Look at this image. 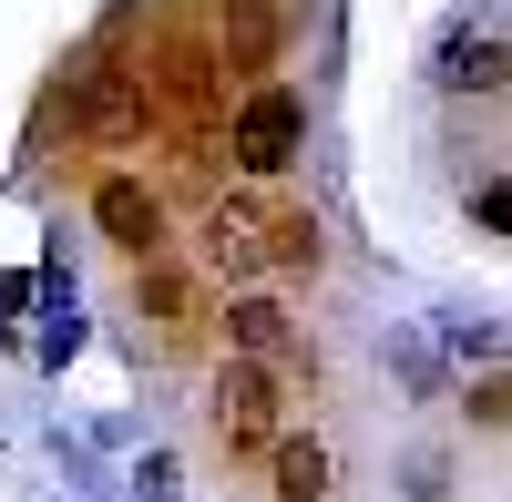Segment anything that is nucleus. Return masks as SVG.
Here are the masks:
<instances>
[{"instance_id": "f257e3e1", "label": "nucleus", "mask_w": 512, "mask_h": 502, "mask_svg": "<svg viewBox=\"0 0 512 502\" xmlns=\"http://www.w3.org/2000/svg\"><path fill=\"white\" fill-rule=\"evenodd\" d=\"M226 154L246 175H287V164L308 154V103H297L287 82H256V93L226 113Z\"/></svg>"}, {"instance_id": "39448f33", "label": "nucleus", "mask_w": 512, "mask_h": 502, "mask_svg": "<svg viewBox=\"0 0 512 502\" xmlns=\"http://www.w3.org/2000/svg\"><path fill=\"white\" fill-rule=\"evenodd\" d=\"M226 349L236 359H267L277 380H297V369H318V349L297 339V318L267 298V287H246V298H226Z\"/></svg>"}, {"instance_id": "f8f14e48", "label": "nucleus", "mask_w": 512, "mask_h": 502, "mask_svg": "<svg viewBox=\"0 0 512 502\" xmlns=\"http://www.w3.org/2000/svg\"><path fill=\"white\" fill-rule=\"evenodd\" d=\"M318 216H267V267H287V277H308L318 267Z\"/></svg>"}, {"instance_id": "2eb2a0df", "label": "nucleus", "mask_w": 512, "mask_h": 502, "mask_svg": "<svg viewBox=\"0 0 512 502\" xmlns=\"http://www.w3.org/2000/svg\"><path fill=\"white\" fill-rule=\"evenodd\" d=\"M123 482H134V502H175V482H185V462H175V451H144V462L123 472Z\"/></svg>"}, {"instance_id": "7ed1b4c3", "label": "nucleus", "mask_w": 512, "mask_h": 502, "mask_svg": "<svg viewBox=\"0 0 512 502\" xmlns=\"http://www.w3.org/2000/svg\"><path fill=\"white\" fill-rule=\"evenodd\" d=\"M62 103H72V123H82L93 144H134L144 123H154L144 72H123V62H82V72H62Z\"/></svg>"}, {"instance_id": "f3484780", "label": "nucleus", "mask_w": 512, "mask_h": 502, "mask_svg": "<svg viewBox=\"0 0 512 502\" xmlns=\"http://www.w3.org/2000/svg\"><path fill=\"white\" fill-rule=\"evenodd\" d=\"M502 216H512V195H502V175H492V185L472 195V226H482V236H502Z\"/></svg>"}, {"instance_id": "423d86ee", "label": "nucleus", "mask_w": 512, "mask_h": 502, "mask_svg": "<svg viewBox=\"0 0 512 502\" xmlns=\"http://www.w3.org/2000/svg\"><path fill=\"white\" fill-rule=\"evenodd\" d=\"M195 257H205V277H226V287L267 277V216H256L246 195H216L205 226H195Z\"/></svg>"}, {"instance_id": "20e7f679", "label": "nucleus", "mask_w": 512, "mask_h": 502, "mask_svg": "<svg viewBox=\"0 0 512 502\" xmlns=\"http://www.w3.org/2000/svg\"><path fill=\"white\" fill-rule=\"evenodd\" d=\"M216 431L236 441V451H267L277 431H287V380L267 359H236L226 349V369H216Z\"/></svg>"}, {"instance_id": "1a4fd4ad", "label": "nucleus", "mask_w": 512, "mask_h": 502, "mask_svg": "<svg viewBox=\"0 0 512 502\" xmlns=\"http://www.w3.org/2000/svg\"><path fill=\"white\" fill-rule=\"evenodd\" d=\"M267 472H277V502H328V492H338L328 441H297V431H277V441H267Z\"/></svg>"}, {"instance_id": "f03ea898", "label": "nucleus", "mask_w": 512, "mask_h": 502, "mask_svg": "<svg viewBox=\"0 0 512 502\" xmlns=\"http://www.w3.org/2000/svg\"><path fill=\"white\" fill-rule=\"evenodd\" d=\"M502 72H512V52H502V11H451L441 31H431V52H420V82L431 93H502Z\"/></svg>"}, {"instance_id": "9b49d317", "label": "nucleus", "mask_w": 512, "mask_h": 502, "mask_svg": "<svg viewBox=\"0 0 512 502\" xmlns=\"http://www.w3.org/2000/svg\"><path fill=\"white\" fill-rule=\"evenodd\" d=\"M431 349H441L451 369H461V359H482V369H492V359H502V328H492L482 308H441V339H431Z\"/></svg>"}, {"instance_id": "ddd939ff", "label": "nucleus", "mask_w": 512, "mask_h": 502, "mask_svg": "<svg viewBox=\"0 0 512 502\" xmlns=\"http://www.w3.org/2000/svg\"><path fill=\"white\" fill-rule=\"evenodd\" d=\"M451 492V451L441 441H410L400 451V502H441Z\"/></svg>"}, {"instance_id": "6e6552de", "label": "nucleus", "mask_w": 512, "mask_h": 502, "mask_svg": "<svg viewBox=\"0 0 512 502\" xmlns=\"http://www.w3.org/2000/svg\"><path fill=\"white\" fill-rule=\"evenodd\" d=\"M277 41H287V11H277V0H226V11H216V41H205V62H216V72H267Z\"/></svg>"}, {"instance_id": "0eeeda50", "label": "nucleus", "mask_w": 512, "mask_h": 502, "mask_svg": "<svg viewBox=\"0 0 512 502\" xmlns=\"http://www.w3.org/2000/svg\"><path fill=\"white\" fill-rule=\"evenodd\" d=\"M93 236L123 246V257H154V246H164V195L144 175H103L93 185Z\"/></svg>"}, {"instance_id": "9d476101", "label": "nucleus", "mask_w": 512, "mask_h": 502, "mask_svg": "<svg viewBox=\"0 0 512 502\" xmlns=\"http://www.w3.org/2000/svg\"><path fill=\"white\" fill-rule=\"evenodd\" d=\"M379 359H390V380H400L410 400H451V359L431 349V328H390Z\"/></svg>"}, {"instance_id": "dca6fc26", "label": "nucleus", "mask_w": 512, "mask_h": 502, "mask_svg": "<svg viewBox=\"0 0 512 502\" xmlns=\"http://www.w3.org/2000/svg\"><path fill=\"white\" fill-rule=\"evenodd\" d=\"M472 421H482V431H502V421H512V390H502V369H482V380H472Z\"/></svg>"}, {"instance_id": "4468645a", "label": "nucleus", "mask_w": 512, "mask_h": 502, "mask_svg": "<svg viewBox=\"0 0 512 502\" xmlns=\"http://www.w3.org/2000/svg\"><path fill=\"white\" fill-rule=\"evenodd\" d=\"M134 267H144V287H134V308H144V318H164V328H175V318H185V277H164L154 257H134Z\"/></svg>"}]
</instances>
